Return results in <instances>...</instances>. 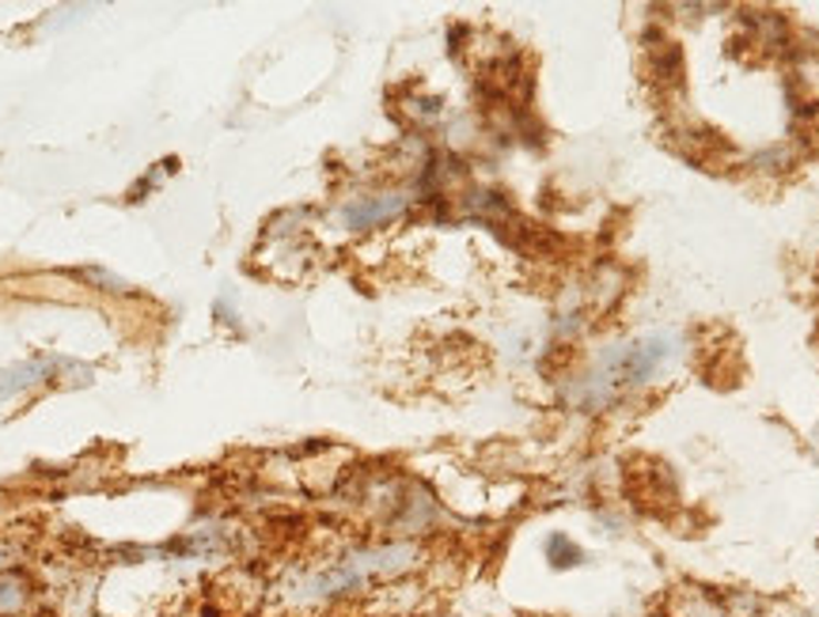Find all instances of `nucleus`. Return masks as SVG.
<instances>
[{"label": "nucleus", "mask_w": 819, "mask_h": 617, "mask_svg": "<svg viewBox=\"0 0 819 617\" xmlns=\"http://www.w3.org/2000/svg\"><path fill=\"white\" fill-rule=\"evenodd\" d=\"M546 561H551V568H577L584 561V549L577 546V542H570L562 531H554L551 538H546Z\"/></svg>", "instance_id": "nucleus-7"}, {"label": "nucleus", "mask_w": 819, "mask_h": 617, "mask_svg": "<svg viewBox=\"0 0 819 617\" xmlns=\"http://www.w3.org/2000/svg\"><path fill=\"white\" fill-rule=\"evenodd\" d=\"M73 360H61V357H34V360H23V364H12L0 371V402L12 394H20V390L34 387V383H47L58 368H69Z\"/></svg>", "instance_id": "nucleus-4"}, {"label": "nucleus", "mask_w": 819, "mask_h": 617, "mask_svg": "<svg viewBox=\"0 0 819 617\" xmlns=\"http://www.w3.org/2000/svg\"><path fill=\"white\" fill-rule=\"evenodd\" d=\"M34 603V579L23 568L0 572V617H23Z\"/></svg>", "instance_id": "nucleus-5"}, {"label": "nucleus", "mask_w": 819, "mask_h": 617, "mask_svg": "<svg viewBox=\"0 0 819 617\" xmlns=\"http://www.w3.org/2000/svg\"><path fill=\"white\" fill-rule=\"evenodd\" d=\"M413 202H418V197H413L410 189H380V194L349 197V202L341 205V224H346L349 232L383 228V224L407 216Z\"/></svg>", "instance_id": "nucleus-1"}, {"label": "nucleus", "mask_w": 819, "mask_h": 617, "mask_svg": "<svg viewBox=\"0 0 819 617\" xmlns=\"http://www.w3.org/2000/svg\"><path fill=\"white\" fill-rule=\"evenodd\" d=\"M794 160H797V152L789 148V144H778V148H767V152H759V156L751 160V167L755 171H786V167H794Z\"/></svg>", "instance_id": "nucleus-8"}, {"label": "nucleus", "mask_w": 819, "mask_h": 617, "mask_svg": "<svg viewBox=\"0 0 819 617\" xmlns=\"http://www.w3.org/2000/svg\"><path fill=\"white\" fill-rule=\"evenodd\" d=\"M623 285H626V274L618 266H600L596 280H592L588 292L596 296V307H611L618 296H623Z\"/></svg>", "instance_id": "nucleus-6"}, {"label": "nucleus", "mask_w": 819, "mask_h": 617, "mask_svg": "<svg viewBox=\"0 0 819 617\" xmlns=\"http://www.w3.org/2000/svg\"><path fill=\"white\" fill-rule=\"evenodd\" d=\"M645 65H649V76L664 88L679 84V76H683L679 47H675L664 31H645Z\"/></svg>", "instance_id": "nucleus-3"}, {"label": "nucleus", "mask_w": 819, "mask_h": 617, "mask_svg": "<svg viewBox=\"0 0 819 617\" xmlns=\"http://www.w3.org/2000/svg\"><path fill=\"white\" fill-rule=\"evenodd\" d=\"M426 595H429V587L418 584L413 576L391 579V584H380L368 592L365 614L368 617H413L421 610V603H426Z\"/></svg>", "instance_id": "nucleus-2"}]
</instances>
